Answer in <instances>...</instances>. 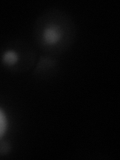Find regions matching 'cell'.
<instances>
[{
  "instance_id": "1",
  "label": "cell",
  "mask_w": 120,
  "mask_h": 160,
  "mask_svg": "<svg viewBox=\"0 0 120 160\" xmlns=\"http://www.w3.org/2000/svg\"><path fill=\"white\" fill-rule=\"evenodd\" d=\"M61 37V33L59 32V30L55 27H49L44 30L43 33V38L45 42L48 44H55L58 42V40Z\"/></svg>"
},
{
  "instance_id": "2",
  "label": "cell",
  "mask_w": 120,
  "mask_h": 160,
  "mask_svg": "<svg viewBox=\"0 0 120 160\" xmlns=\"http://www.w3.org/2000/svg\"><path fill=\"white\" fill-rule=\"evenodd\" d=\"M17 54L14 51H7L3 55V61L8 65H13L17 61Z\"/></svg>"
},
{
  "instance_id": "3",
  "label": "cell",
  "mask_w": 120,
  "mask_h": 160,
  "mask_svg": "<svg viewBox=\"0 0 120 160\" xmlns=\"http://www.w3.org/2000/svg\"><path fill=\"white\" fill-rule=\"evenodd\" d=\"M6 126H7V120L6 117H5L4 113L2 112V110L0 109V136H2L3 133L6 130Z\"/></svg>"
}]
</instances>
